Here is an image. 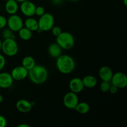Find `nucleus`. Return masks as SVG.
I'll return each mask as SVG.
<instances>
[{
	"label": "nucleus",
	"instance_id": "1",
	"mask_svg": "<svg viewBox=\"0 0 127 127\" xmlns=\"http://www.w3.org/2000/svg\"><path fill=\"white\" fill-rule=\"evenodd\" d=\"M56 66L61 73L68 74L74 70L76 63L73 57L68 55H61L57 58Z\"/></svg>",
	"mask_w": 127,
	"mask_h": 127
},
{
	"label": "nucleus",
	"instance_id": "2",
	"mask_svg": "<svg viewBox=\"0 0 127 127\" xmlns=\"http://www.w3.org/2000/svg\"><path fill=\"white\" fill-rule=\"evenodd\" d=\"M28 76L33 84H42L48 79V73L45 66L35 64L32 69L29 70Z\"/></svg>",
	"mask_w": 127,
	"mask_h": 127
},
{
	"label": "nucleus",
	"instance_id": "3",
	"mask_svg": "<svg viewBox=\"0 0 127 127\" xmlns=\"http://www.w3.org/2000/svg\"><path fill=\"white\" fill-rule=\"evenodd\" d=\"M56 42L62 50H70L74 47L75 40L74 36L68 32H62L56 37Z\"/></svg>",
	"mask_w": 127,
	"mask_h": 127
},
{
	"label": "nucleus",
	"instance_id": "4",
	"mask_svg": "<svg viewBox=\"0 0 127 127\" xmlns=\"http://www.w3.org/2000/svg\"><path fill=\"white\" fill-rule=\"evenodd\" d=\"M1 50L7 57H14L18 53L19 47L15 38H5L2 42Z\"/></svg>",
	"mask_w": 127,
	"mask_h": 127
},
{
	"label": "nucleus",
	"instance_id": "5",
	"mask_svg": "<svg viewBox=\"0 0 127 127\" xmlns=\"http://www.w3.org/2000/svg\"><path fill=\"white\" fill-rule=\"evenodd\" d=\"M54 24L55 19L53 15L48 12H45L38 19V29L37 31L47 32L50 31L54 26Z\"/></svg>",
	"mask_w": 127,
	"mask_h": 127
},
{
	"label": "nucleus",
	"instance_id": "6",
	"mask_svg": "<svg viewBox=\"0 0 127 127\" xmlns=\"http://www.w3.org/2000/svg\"><path fill=\"white\" fill-rule=\"evenodd\" d=\"M7 25L9 29L13 32H18L21 28L24 27V22L22 19L19 15H10L7 19Z\"/></svg>",
	"mask_w": 127,
	"mask_h": 127
},
{
	"label": "nucleus",
	"instance_id": "7",
	"mask_svg": "<svg viewBox=\"0 0 127 127\" xmlns=\"http://www.w3.org/2000/svg\"><path fill=\"white\" fill-rule=\"evenodd\" d=\"M111 84L117 87L119 89H123L127 86V76L122 72H117L114 73L112 78Z\"/></svg>",
	"mask_w": 127,
	"mask_h": 127
},
{
	"label": "nucleus",
	"instance_id": "8",
	"mask_svg": "<svg viewBox=\"0 0 127 127\" xmlns=\"http://www.w3.org/2000/svg\"><path fill=\"white\" fill-rule=\"evenodd\" d=\"M63 101V104L67 109H74L79 102V98L77 94L70 91L64 95Z\"/></svg>",
	"mask_w": 127,
	"mask_h": 127
},
{
	"label": "nucleus",
	"instance_id": "9",
	"mask_svg": "<svg viewBox=\"0 0 127 127\" xmlns=\"http://www.w3.org/2000/svg\"><path fill=\"white\" fill-rule=\"evenodd\" d=\"M35 5L32 1L27 0L21 2L20 5V10L22 14L27 17H32L35 15Z\"/></svg>",
	"mask_w": 127,
	"mask_h": 127
},
{
	"label": "nucleus",
	"instance_id": "10",
	"mask_svg": "<svg viewBox=\"0 0 127 127\" xmlns=\"http://www.w3.org/2000/svg\"><path fill=\"white\" fill-rule=\"evenodd\" d=\"M28 72L29 71L23 66H18L12 69L11 75L14 80L20 81L25 79L28 76Z\"/></svg>",
	"mask_w": 127,
	"mask_h": 127
},
{
	"label": "nucleus",
	"instance_id": "11",
	"mask_svg": "<svg viewBox=\"0 0 127 127\" xmlns=\"http://www.w3.org/2000/svg\"><path fill=\"white\" fill-rule=\"evenodd\" d=\"M69 88L71 92H73L76 94L80 93L81 92L83 91L84 88L82 79L76 77L71 79L69 83Z\"/></svg>",
	"mask_w": 127,
	"mask_h": 127
},
{
	"label": "nucleus",
	"instance_id": "12",
	"mask_svg": "<svg viewBox=\"0 0 127 127\" xmlns=\"http://www.w3.org/2000/svg\"><path fill=\"white\" fill-rule=\"evenodd\" d=\"M14 79H12L11 73L7 72L0 73V88L7 89L9 88L13 84Z\"/></svg>",
	"mask_w": 127,
	"mask_h": 127
},
{
	"label": "nucleus",
	"instance_id": "13",
	"mask_svg": "<svg viewBox=\"0 0 127 127\" xmlns=\"http://www.w3.org/2000/svg\"><path fill=\"white\" fill-rule=\"evenodd\" d=\"M114 74L113 71L108 66H103L99 71V76L102 81L110 82Z\"/></svg>",
	"mask_w": 127,
	"mask_h": 127
},
{
	"label": "nucleus",
	"instance_id": "14",
	"mask_svg": "<svg viewBox=\"0 0 127 127\" xmlns=\"http://www.w3.org/2000/svg\"><path fill=\"white\" fill-rule=\"evenodd\" d=\"M16 107L20 112L28 113L32 110V104L26 99H20L16 102Z\"/></svg>",
	"mask_w": 127,
	"mask_h": 127
},
{
	"label": "nucleus",
	"instance_id": "15",
	"mask_svg": "<svg viewBox=\"0 0 127 127\" xmlns=\"http://www.w3.org/2000/svg\"><path fill=\"white\" fill-rule=\"evenodd\" d=\"M48 52L51 57L57 58L62 55V48L58 45L57 42L52 43L48 47Z\"/></svg>",
	"mask_w": 127,
	"mask_h": 127
},
{
	"label": "nucleus",
	"instance_id": "16",
	"mask_svg": "<svg viewBox=\"0 0 127 127\" xmlns=\"http://www.w3.org/2000/svg\"><path fill=\"white\" fill-rule=\"evenodd\" d=\"M19 9L18 2L16 0H8L5 4V10L9 15L17 13Z\"/></svg>",
	"mask_w": 127,
	"mask_h": 127
},
{
	"label": "nucleus",
	"instance_id": "17",
	"mask_svg": "<svg viewBox=\"0 0 127 127\" xmlns=\"http://www.w3.org/2000/svg\"><path fill=\"white\" fill-rule=\"evenodd\" d=\"M82 80H83L84 88H89V89L95 88L97 84V78L95 76L92 75L86 76L83 78V79H82Z\"/></svg>",
	"mask_w": 127,
	"mask_h": 127
},
{
	"label": "nucleus",
	"instance_id": "18",
	"mask_svg": "<svg viewBox=\"0 0 127 127\" xmlns=\"http://www.w3.org/2000/svg\"><path fill=\"white\" fill-rule=\"evenodd\" d=\"M24 26H25V27L29 29L32 32L37 31L38 29V21L32 17H29L26 19L25 22H24Z\"/></svg>",
	"mask_w": 127,
	"mask_h": 127
},
{
	"label": "nucleus",
	"instance_id": "19",
	"mask_svg": "<svg viewBox=\"0 0 127 127\" xmlns=\"http://www.w3.org/2000/svg\"><path fill=\"white\" fill-rule=\"evenodd\" d=\"M35 64V60L31 56H26L22 59V66H23L28 71L32 69Z\"/></svg>",
	"mask_w": 127,
	"mask_h": 127
},
{
	"label": "nucleus",
	"instance_id": "20",
	"mask_svg": "<svg viewBox=\"0 0 127 127\" xmlns=\"http://www.w3.org/2000/svg\"><path fill=\"white\" fill-rule=\"evenodd\" d=\"M74 110H76V112H78L80 114H86L89 112L90 110V106L86 102H78Z\"/></svg>",
	"mask_w": 127,
	"mask_h": 127
},
{
	"label": "nucleus",
	"instance_id": "21",
	"mask_svg": "<svg viewBox=\"0 0 127 127\" xmlns=\"http://www.w3.org/2000/svg\"><path fill=\"white\" fill-rule=\"evenodd\" d=\"M19 36L21 38V39L23 40L24 41L29 40L32 37V31H30L29 29H27L26 27H22L19 31Z\"/></svg>",
	"mask_w": 127,
	"mask_h": 127
},
{
	"label": "nucleus",
	"instance_id": "22",
	"mask_svg": "<svg viewBox=\"0 0 127 127\" xmlns=\"http://www.w3.org/2000/svg\"><path fill=\"white\" fill-rule=\"evenodd\" d=\"M13 31H11L10 29L7 28L4 29L2 32V36L4 38H15L14 35L13 33Z\"/></svg>",
	"mask_w": 127,
	"mask_h": 127
},
{
	"label": "nucleus",
	"instance_id": "23",
	"mask_svg": "<svg viewBox=\"0 0 127 127\" xmlns=\"http://www.w3.org/2000/svg\"><path fill=\"white\" fill-rule=\"evenodd\" d=\"M110 85L111 84H110V82L102 81L101 83L100 84V90L102 93H107V92H109Z\"/></svg>",
	"mask_w": 127,
	"mask_h": 127
},
{
	"label": "nucleus",
	"instance_id": "24",
	"mask_svg": "<svg viewBox=\"0 0 127 127\" xmlns=\"http://www.w3.org/2000/svg\"><path fill=\"white\" fill-rule=\"evenodd\" d=\"M45 10L44 7L43 6H36L35 11V15H37V16L40 17L43 14H45Z\"/></svg>",
	"mask_w": 127,
	"mask_h": 127
},
{
	"label": "nucleus",
	"instance_id": "25",
	"mask_svg": "<svg viewBox=\"0 0 127 127\" xmlns=\"http://www.w3.org/2000/svg\"><path fill=\"white\" fill-rule=\"evenodd\" d=\"M51 31H52V34L56 37L59 35L62 32V29L60 27H58V26H53L52 28V29H51Z\"/></svg>",
	"mask_w": 127,
	"mask_h": 127
},
{
	"label": "nucleus",
	"instance_id": "26",
	"mask_svg": "<svg viewBox=\"0 0 127 127\" xmlns=\"http://www.w3.org/2000/svg\"><path fill=\"white\" fill-rule=\"evenodd\" d=\"M7 25V19L4 16L0 15V30L2 29Z\"/></svg>",
	"mask_w": 127,
	"mask_h": 127
},
{
	"label": "nucleus",
	"instance_id": "27",
	"mask_svg": "<svg viewBox=\"0 0 127 127\" xmlns=\"http://www.w3.org/2000/svg\"><path fill=\"white\" fill-rule=\"evenodd\" d=\"M6 65V59L2 54L0 53V71L3 69Z\"/></svg>",
	"mask_w": 127,
	"mask_h": 127
},
{
	"label": "nucleus",
	"instance_id": "28",
	"mask_svg": "<svg viewBox=\"0 0 127 127\" xmlns=\"http://www.w3.org/2000/svg\"><path fill=\"white\" fill-rule=\"evenodd\" d=\"M7 125V121L5 117L0 115V127H5Z\"/></svg>",
	"mask_w": 127,
	"mask_h": 127
},
{
	"label": "nucleus",
	"instance_id": "29",
	"mask_svg": "<svg viewBox=\"0 0 127 127\" xmlns=\"http://www.w3.org/2000/svg\"><path fill=\"white\" fill-rule=\"evenodd\" d=\"M118 91H119V88H118L117 87H116L115 86L113 85V84H111V85H110V88H109V92H110L111 94H115L117 93Z\"/></svg>",
	"mask_w": 127,
	"mask_h": 127
},
{
	"label": "nucleus",
	"instance_id": "30",
	"mask_svg": "<svg viewBox=\"0 0 127 127\" xmlns=\"http://www.w3.org/2000/svg\"><path fill=\"white\" fill-rule=\"evenodd\" d=\"M29 127L30 126L28 125V124H21L17 125V127Z\"/></svg>",
	"mask_w": 127,
	"mask_h": 127
},
{
	"label": "nucleus",
	"instance_id": "31",
	"mask_svg": "<svg viewBox=\"0 0 127 127\" xmlns=\"http://www.w3.org/2000/svg\"><path fill=\"white\" fill-rule=\"evenodd\" d=\"M62 0H53V2H54V4H59L62 2Z\"/></svg>",
	"mask_w": 127,
	"mask_h": 127
},
{
	"label": "nucleus",
	"instance_id": "32",
	"mask_svg": "<svg viewBox=\"0 0 127 127\" xmlns=\"http://www.w3.org/2000/svg\"><path fill=\"white\" fill-rule=\"evenodd\" d=\"M3 100H4L3 96H2V95L1 94V93H0V104L3 102Z\"/></svg>",
	"mask_w": 127,
	"mask_h": 127
},
{
	"label": "nucleus",
	"instance_id": "33",
	"mask_svg": "<svg viewBox=\"0 0 127 127\" xmlns=\"http://www.w3.org/2000/svg\"><path fill=\"white\" fill-rule=\"evenodd\" d=\"M16 1H17V2H20V3H21V2H24V1H27V0H16Z\"/></svg>",
	"mask_w": 127,
	"mask_h": 127
},
{
	"label": "nucleus",
	"instance_id": "34",
	"mask_svg": "<svg viewBox=\"0 0 127 127\" xmlns=\"http://www.w3.org/2000/svg\"><path fill=\"white\" fill-rule=\"evenodd\" d=\"M2 40H1V38H0V51L1 50V47H2Z\"/></svg>",
	"mask_w": 127,
	"mask_h": 127
},
{
	"label": "nucleus",
	"instance_id": "35",
	"mask_svg": "<svg viewBox=\"0 0 127 127\" xmlns=\"http://www.w3.org/2000/svg\"><path fill=\"white\" fill-rule=\"evenodd\" d=\"M124 2L125 6H127V0H124Z\"/></svg>",
	"mask_w": 127,
	"mask_h": 127
},
{
	"label": "nucleus",
	"instance_id": "36",
	"mask_svg": "<svg viewBox=\"0 0 127 127\" xmlns=\"http://www.w3.org/2000/svg\"><path fill=\"white\" fill-rule=\"evenodd\" d=\"M69 1H73V2H74V1H79V0H69Z\"/></svg>",
	"mask_w": 127,
	"mask_h": 127
},
{
	"label": "nucleus",
	"instance_id": "37",
	"mask_svg": "<svg viewBox=\"0 0 127 127\" xmlns=\"http://www.w3.org/2000/svg\"><path fill=\"white\" fill-rule=\"evenodd\" d=\"M4 1H8V0H4Z\"/></svg>",
	"mask_w": 127,
	"mask_h": 127
},
{
	"label": "nucleus",
	"instance_id": "38",
	"mask_svg": "<svg viewBox=\"0 0 127 127\" xmlns=\"http://www.w3.org/2000/svg\"><path fill=\"white\" fill-rule=\"evenodd\" d=\"M0 93H1V88H0Z\"/></svg>",
	"mask_w": 127,
	"mask_h": 127
}]
</instances>
